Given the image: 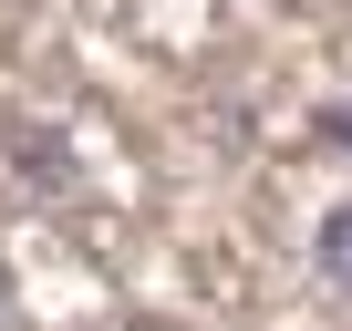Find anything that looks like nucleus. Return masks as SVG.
<instances>
[{
  "label": "nucleus",
  "mask_w": 352,
  "mask_h": 331,
  "mask_svg": "<svg viewBox=\"0 0 352 331\" xmlns=\"http://www.w3.org/2000/svg\"><path fill=\"white\" fill-rule=\"evenodd\" d=\"M311 259H321V279H331V290H352V197H342V207L321 218V238H311Z\"/></svg>",
  "instance_id": "1"
},
{
  "label": "nucleus",
  "mask_w": 352,
  "mask_h": 331,
  "mask_svg": "<svg viewBox=\"0 0 352 331\" xmlns=\"http://www.w3.org/2000/svg\"><path fill=\"white\" fill-rule=\"evenodd\" d=\"M321 135H331V145H352V114H321Z\"/></svg>",
  "instance_id": "2"
}]
</instances>
